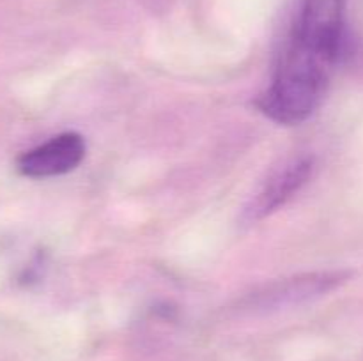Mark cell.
I'll list each match as a JSON object with an SVG mask.
<instances>
[{"label":"cell","instance_id":"6da1fadb","mask_svg":"<svg viewBox=\"0 0 363 361\" xmlns=\"http://www.w3.org/2000/svg\"><path fill=\"white\" fill-rule=\"evenodd\" d=\"M332 71L325 60L289 42L272 85L257 99L259 110L284 126L303 122L321 105Z\"/></svg>","mask_w":363,"mask_h":361},{"label":"cell","instance_id":"7a4b0ae2","mask_svg":"<svg viewBox=\"0 0 363 361\" xmlns=\"http://www.w3.org/2000/svg\"><path fill=\"white\" fill-rule=\"evenodd\" d=\"M344 11L346 0H301L289 42L335 67L347 48Z\"/></svg>","mask_w":363,"mask_h":361},{"label":"cell","instance_id":"3957f363","mask_svg":"<svg viewBox=\"0 0 363 361\" xmlns=\"http://www.w3.org/2000/svg\"><path fill=\"white\" fill-rule=\"evenodd\" d=\"M351 276L350 271H314L275 280L248 294L243 304L254 311H273L314 301L335 290Z\"/></svg>","mask_w":363,"mask_h":361},{"label":"cell","instance_id":"277c9868","mask_svg":"<svg viewBox=\"0 0 363 361\" xmlns=\"http://www.w3.org/2000/svg\"><path fill=\"white\" fill-rule=\"evenodd\" d=\"M314 170L315 159L312 156H298L279 166L250 198L243 211V222L257 223L279 211L311 180Z\"/></svg>","mask_w":363,"mask_h":361},{"label":"cell","instance_id":"5b68a950","mask_svg":"<svg viewBox=\"0 0 363 361\" xmlns=\"http://www.w3.org/2000/svg\"><path fill=\"white\" fill-rule=\"evenodd\" d=\"M84 158V137L74 131H67L21 154L18 159V170L25 177L46 179L73 172Z\"/></svg>","mask_w":363,"mask_h":361}]
</instances>
